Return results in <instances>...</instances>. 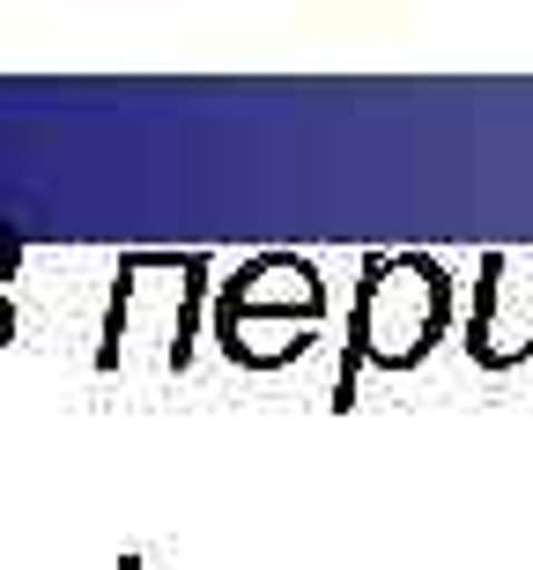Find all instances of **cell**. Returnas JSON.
Returning a JSON list of instances; mask_svg holds the SVG:
<instances>
[{
	"label": "cell",
	"mask_w": 533,
	"mask_h": 570,
	"mask_svg": "<svg viewBox=\"0 0 533 570\" xmlns=\"http://www.w3.org/2000/svg\"><path fill=\"white\" fill-rule=\"evenodd\" d=\"M215 289L200 253H127L111 275L105 334H97V371H186L200 318H215Z\"/></svg>",
	"instance_id": "obj_1"
},
{
	"label": "cell",
	"mask_w": 533,
	"mask_h": 570,
	"mask_svg": "<svg viewBox=\"0 0 533 570\" xmlns=\"http://www.w3.org/2000/svg\"><path fill=\"white\" fill-rule=\"evenodd\" d=\"M452 334V275L430 253H371L348 304L342 379H334V415L356 407V371H415V363Z\"/></svg>",
	"instance_id": "obj_2"
},
{
	"label": "cell",
	"mask_w": 533,
	"mask_h": 570,
	"mask_svg": "<svg viewBox=\"0 0 533 570\" xmlns=\"http://www.w3.org/2000/svg\"><path fill=\"white\" fill-rule=\"evenodd\" d=\"M460 348L474 371L533 363V245H496L474 275V312L460 318Z\"/></svg>",
	"instance_id": "obj_3"
},
{
	"label": "cell",
	"mask_w": 533,
	"mask_h": 570,
	"mask_svg": "<svg viewBox=\"0 0 533 570\" xmlns=\"http://www.w3.org/2000/svg\"><path fill=\"white\" fill-rule=\"evenodd\" d=\"M215 304L223 312H253V318H304V326H319L326 275H319V259H304V253H259L215 289Z\"/></svg>",
	"instance_id": "obj_4"
},
{
	"label": "cell",
	"mask_w": 533,
	"mask_h": 570,
	"mask_svg": "<svg viewBox=\"0 0 533 570\" xmlns=\"http://www.w3.org/2000/svg\"><path fill=\"white\" fill-rule=\"evenodd\" d=\"M208 334L237 371H282V363H297L319 341V326H304V318H253V312H223L215 304Z\"/></svg>",
	"instance_id": "obj_5"
},
{
	"label": "cell",
	"mask_w": 533,
	"mask_h": 570,
	"mask_svg": "<svg viewBox=\"0 0 533 570\" xmlns=\"http://www.w3.org/2000/svg\"><path fill=\"white\" fill-rule=\"evenodd\" d=\"M16 267H22V237H16V230H0V296H8Z\"/></svg>",
	"instance_id": "obj_6"
},
{
	"label": "cell",
	"mask_w": 533,
	"mask_h": 570,
	"mask_svg": "<svg viewBox=\"0 0 533 570\" xmlns=\"http://www.w3.org/2000/svg\"><path fill=\"white\" fill-rule=\"evenodd\" d=\"M8 341H16V304L0 296V348H8Z\"/></svg>",
	"instance_id": "obj_7"
}]
</instances>
